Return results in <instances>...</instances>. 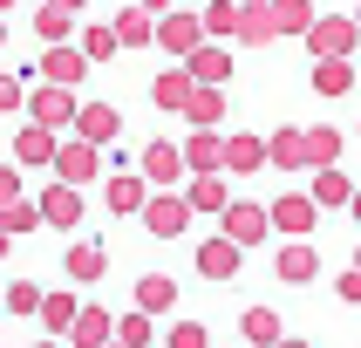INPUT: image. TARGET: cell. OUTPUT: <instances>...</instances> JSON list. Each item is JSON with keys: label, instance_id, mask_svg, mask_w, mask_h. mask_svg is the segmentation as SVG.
<instances>
[{"label": "cell", "instance_id": "obj_1", "mask_svg": "<svg viewBox=\"0 0 361 348\" xmlns=\"http://www.w3.org/2000/svg\"><path fill=\"white\" fill-rule=\"evenodd\" d=\"M184 225H191V198L171 191V184H157V191L143 198V232H150V239H178Z\"/></svg>", "mask_w": 361, "mask_h": 348}, {"label": "cell", "instance_id": "obj_7", "mask_svg": "<svg viewBox=\"0 0 361 348\" xmlns=\"http://www.w3.org/2000/svg\"><path fill=\"white\" fill-rule=\"evenodd\" d=\"M355 41H361V28L341 20V14H327V20L314 14V20H307V48H314V55H348Z\"/></svg>", "mask_w": 361, "mask_h": 348}, {"label": "cell", "instance_id": "obj_6", "mask_svg": "<svg viewBox=\"0 0 361 348\" xmlns=\"http://www.w3.org/2000/svg\"><path fill=\"white\" fill-rule=\"evenodd\" d=\"M204 41V14H178V7H164L157 14V48H171V55H191V48H198Z\"/></svg>", "mask_w": 361, "mask_h": 348}, {"label": "cell", "instance_id": "obj_49", "mask_svg": "<svg viewBox=\"0 0 361 348\" xmlns=\"http://www.w3.org/2000/svg\"><path fill=\"white\" fill-rule=\"evenodd\" d=\"M0 14H14V0H0Z\"/></svg>", "mask_w": 361, "mask_h": 348}, {"label": "cell", "instance_id": "obj_10", "mask_svg": "<svg viewBox=\"0 0 361 348\" xmlns=\"http://www.w3.org/2000/svg\"><path fill=\"white\" fill-rule=\"evenodd\" d=\"M184 171H225V137L212 123H191V143H184Z\"/></svg>", "mask_w": 361, "mask_h": 348}, {"label": "cell", "instance_id": "obj_45", "mask_svg": "<svg viewBox=\"0 0 361 348\" xmlns=\"http://www.w3.org/2000/svg\"><path fill=\"white\" fill-rule=\"evenodd\" d=\"M7 239H14V232H7V225H0V260H7Z\"/></svg>", "mask_w": 361, "mask_h": 348}, {"label": "cell", "instance_id": "obj_12", "mask_svg": "<svg viewBox=\"0 0 361 348\" xmlns=\"http://www.w3.org/2000/svg\"><path fill=\"white\" fill-rule=\"evenodd\" d=\"M273 35H280V28H273V7H266V0H239V28H232V41H245V48H266Z\"/></svg>", "mask_w": 361, "mask_h": 348}, {"label": "cell", "instance_id": "obj_4", "mask_svg": "<svg viewBox=\"0 0 361 348\" xmlns=\"http://www.w3.org/2000/svg\"><path fill=\"white\" fill-rule=\"evenodd\" d=\"M27 109H35V123H48V130H68V123H75V89H68V82H41L35 96H27Z\"/></svg>", "mask_w": 361, "mask_h": 348}, {"label": "cell", "instance_id": "obj_17", "mask_svg": "<svg viewBox=\"0 0 361 348\" xmlns=\"http://www.w3.org/2000/svg\"><path fill=\"white\" fill-rule=\"evenodd\" d=\"M75 130H82V137H89V143H116L123 116H116V109H109V102H82V109H75Z\"/></svg>", "mask_w": 361, "mask_h": 348}, {"label": "cell", "instance_id": "obj_11", "mask_svg": "<svg viewBox=\"0 0 361 348\" xmlns=\"http://www.w3.org/2000/svg\"><path fill=\"white\" fill-rule=\"evenodd\" d=\"M239 253H245V246L232 239V232H219V239L198 246V273H204V280H232V273H239Z\"/></svg>", "mask_w": 361, "mask_h": 348}, {"label": "cell", "instance_id": "obj_35", "mask_svg": "<svg viewBox=\"0 0 361 348\" xmlns=\"http://www.w3.org/2000/svg\"><path fill=\"white\" fill-rule=\"evenodd\" d=\"M334 157H341V130L314 123V130H307V164H334Z\"/></svg>", "mask_w": 361, "mask_h": 348}, {"label": "cell", "instance_id": "obj_51", "mask_svg": "<svg viewBox=\"0 0 361 348\" xmlns=\"http://www.w3.org/2000/svg\"><path fill=\"white\" fill-rule=\"evenodd\" d=\"M355 28H361V14H355Z\"/></svg>", "mask_w": 361, "mask_h": 348}, {"label": "cell", "instance_id": "obj_31", "mask_svg": "<svg viewBox=\"0 0 361 348\" xmlns=\"http://www.w3.org/2000/svg\"><path fill=\"white\" fill-rule=\"evenodd\" d=\"M239 335H245V342H280V314H273V307H245V314H239Z\"/></svg>", "mask_w": 361, "mask_h": 348}, {"label": "cell", "instance_id": "obj_21", "mask_svg": "<svg viewBox=\"0 0 361 348\" xmlns=\"http://www.w3.org/2000/svg\"><path fill=\"white\" fill-rule=\"evenodd\" d=\"M273 273H280L286 287H307L314 273H321V260H314V246H300V239H293V246H280V266H273Z\"/></svg>", "mask_w": 361, "mask_h": 348}, {"label": "cell", "instance_id": "obj_34", "mask_svg": "<svg viewBox=\"0 0 361 348\" xmlns=\"http://www.w3.org/2000/svg\"><path fill=\"white\" fill-rule=\"evenodd\" d=\"M0 225L20 239V232H35V225H41V205L35 198H7V205H0Z\"/></svg>", "mask_w": 361, "mask_h": 348}, {"label": "cell", "instance_id": "obj_24", "mask_svg": "<svg viewBox=\"0 0 361 348\" xmlns=\"http://www.w3.org/2000/svg\"><path fill=\"white\" fill-rule=\"evenodd\" d=\"M184 68H191V82H232V55H225V48H191V55H184Z\"/></svg>", "mask_w": 361, "mask_h": 348}, {"label": "cell", "instance_id": "obj_28", "mask_svg": "<svg viewBox=\"0 0 361 348\" xmlns=\"http://www.w3.org/2000/svg\"><path fill=\"white\" fill-rule=\"evenodd\" d=\"M184 198H191V212H225V178L219 171H191V191Z\"/></svg>", "mask_w": 361, "mask_h": 348}, {"label": "cell", "instance_id": "obj_8", "mask_svg": "<svg viewBox=\"0 0 361 348\" xmlns=\"http://www.w3.org/2000/svg\"><path fill=\"white\" fill-rule=\"evenodd\" d=\"M266 212H273V225H280V232H293V239H307V232H314V219H321L314 191H286V198L266 205Z\"/></svg>", "mask_w": 361, "mask_h": 348}, {"label": "cell", "instance_id": "obj_41", "mask_svg": "<svg viewBox=\"0 0 361 348\" xmlns=\"http://www.w3.org/2000/svg\"><path fill=\"white\" fill-rule=\"evenodd\" d=\"M212 335H204V321H178L171 328V348H204Z\"/></svg>", "mask_w": 361, "mask_h": 348}, {"label": "cell", "instance_id": "obj_13", "mask_svg": "<svg viewBox=\"0 0 361 348\" xmlns=\"http://www.w3.org/2000/svg\"><path fill=\"white\" fill-rule=\"evenodd\" d=\"M82 76H89V55H82V48H61V41H48V55H41V82H68V89H75Z\"/></svg>", "mask_w": 361, "mask_h": 348}, {"label": "cell", "instance_id": "obj_23", "mask_svg": "<svg viewBox=\"0 0 361 348\" xmlns=\"http://www.w3.org/2000/svg\"><path fill=\"white\" fill-rule=\"evenodd\" d=\"M137 307L143 314H171V307H178V280H171V273H143L137 280Z\"/></svg>", "mask_w": 361, "mask_h": 348}, {"label": "cell", "instance_id": "obj_38", "mask_svg": "<svg viewBox=\"0 0 361 348\" xmlns=\"http://www.w3.org/2000/svg\"><path fill=\"white\" fill-rule=\"evenodd\" d=\"M239 28V0H212L204 7V35H232Z\"/></svg>", "mask_w": 361, "mask_h": 348}, {"label": "cell", "instance_id": "obj_3", "mask_svg": "<svg viewBox=\"0 0 361 348\" xmlns=\"http://www.w3.org/2000/svg\"><path fill=\"white\" fill-rule=\"evenodd\" d=\"M35 205H41V225H55V232H75L82 225V184H68V178H55Z\"/></svg>", "mask_w": 361, "mask_h": 348}, {"label": "cell", "instance_id": "obj_26", "mask_svg": "<svg viewBox=\"0 0 361 348\" xmlns=\"http://www.w3.org/2000/svg\"><path fill=\"white\" fill-rule=\"evenodd\" d=\"M150 102H157V109H184V102H191V68H164V76L150 82Z\"/></svg>", "mask_w": 361, "mask_h": 348}, {"label": "cell", "instance_id": "obj_40", "mask_svg": "<svg viewBox=\"0 0 361 348\" xmlns=\"http://www.w3.org/2000/svg\"><path fill=\"white\" fill-rule=\"evenodd\" d=\"M14 109H27V89L20 76H0V116H14Z\"/></svg>", "mask_w": 361, "mask_h": 348}, {"label": "cell", "instance_id": "obj_19", "mask_svg": "<svg viewBox=\"0 0 361 348\" xmlns=\"http://www.w3.org/2000/svg\"><path fill=\"white\" fill-rule=\"evenodd\" d=\"M266 164H280V171H307V130H273V137H266Z\"/></svg>", "mask_w": 361, "mask_h": 348}, {"label": "cell", "instance_id": "obj_52", "mask_svg": "<svg viewBox=\"0 0 361 348\" xmlns=\"http://www.w3.org/2000/svg\"><path fill=\"white\" fill-rule=\"evenodd\" d=\"M0 294H7V287H0Z\"/></svg>", "mask_w": 361, "mask_h": 348}, {"label": "cell", "instance_id": "obj_27", "mask_svg": "<svg viewBox=\"0 0 361 348\" xmlns=\"http://www.w3.org/2000/svg\"><path fill=\"white\" fill-rule=\"evenodd\" d=\"M68 28H75V7H61V0H41L35 7V35L41 41H68Z\"/></svg>", "mask_w": 361, "mask_h": 348}, {"label": "cell", "instance_id": "obj_5", "mask_svg": "<svg viewBox=\"0 0 361 348\" xmlns=\"http://www.w3.org/2000/svg\"><path fill=\"white\" fill-rule=\"evenodd\" d=\"M225 232H232V239L239 246H259L266 232H273V212H266V205H252V198H225Z\"/></svg>", "mask_w": 361, "mask_h": 348}, {"label": "cell", "instance_id": "obj_46", "mask_svg": "<svg viewBox=\"0 0 361 348\" xmlns=\"http://www.w3.org/2000/svg\"><path fill=\"white\" fill-rule=\"evenodd\" d=\"M0 48H7V14H0Z\"/></svg>", "mask_w": 361, "mask_h": 348}, {"label": "cell", "instance_id": "obj_39", "mask_svg": "<svg viewBox=\"0 0 361 348\" xmlns=\"http://www.w3.org/2000/svg\"><path fill=\"white\" fill-rule=\"evenodd\" d=\"M116 342H130V348H143V342H150V314H143V307L116 321Z\"/></svg>", "mask_w": 361, "mask_h": 348}, {"label": "cell", "instance_id": "obj_30", "mask_svg": "<svg viewBox=\"0 0 361 348\" xmlns=\"http://www.w3.org/2000/svg\"><path fill=\"white\" fill-rule=\"evenodd\" d=\"M75 294H41V328H48V335H68V328H75Z\"/></svg>", "mask_w": 361, "mask_h": 348}, {"label": "cell", "instance_id": "obj_22", "mask_svg": "<svg viewBox=\"0 0 361 348\" xmlns=\"http://www.w3.org/2000/svg\"><path fill=\"white\" fill-rule=\"evenodd\" d=\"M14 164H55V130L48 123H27L14 137Z\"/></svg>", "mask_w": 361, "mask_h": 348}, {"label": "cell", "instance_id": "obj_14", "mask_svg": "<svg viewBox=\"0 0 361 348\" xmlns=\"http://www.w3.org/2000/svg\"><path fill=\"white\" fill-rule=\"evenodd\" d=\"M109 28H116V41H123V48H150V41H157V14H150L143 0H137V7H123Z\"/></svg>", "mask_w": 361, "mask_h": 348}, {"label": "cell", "instance_id": "obj_15", "mask_svg": "<svg viewBox=\"0 0 361 348\" xmlns=\"http://www.w3.org/2000/svg\"><path fill=\"white\" fill-rule=\"evenodd\" d=\"M143 178L150 184H178L184 178V150L178 143H143Z\"/></svg>", "mask_w": 361, "mask_h": 348}, {"label": "cell", "instance_id": "obj_32", "mask_svg": "<svg viewBox=\"0 0 361 348\" xmlns=\"http://www.w3.org/2000/svg\"><path fill=\"white\" fill-rule=\"evenodd\" d=\"M348 198H355V184H348L334 164H321V178H314V205L327 212V205H348Z\"/></svg>", "mask_w": 361, "mask_h": 348}, {"label": "cell", "instance_id": "obj_42", "mask_svg": "<svg viewBox=\"0 0 361 348\" xmlns=\"http://www.w3.org/2000/svg\"><path fill=\"white\" fill-rule=\"evenodd\" d=\"M20 198V164H0V205Z\"/></svg>", "mask_w": 361, "mask_h": 348}, {"label": "cell", "instance_id": "obj_16", "mask_svg": "<svg viewBox=\"0 0 361 348\" xmlns=\"http://www.w3.org/2000/svg\"><path fill=\"white\" fill-rule=\"evenodd\" d=\"M178 116L212 123V130H219V116H225V82H191V102H184Z\"/></svg>", "mask_w": 361, "mask_h": 348}, {"label": "cell", "instance_id": "obj_47", "mask_svg": "<svg viewBox=\"0 0 361 348\" xmlns=\"http://www.w3.org/2000/svg\"><path fill=\"white\" fill-rule=\"evenodd\" d=\"M61 7H75V14H82V7H89V0H61Z\"/></svg>", "mask_w": 361, "mask_h": 348}, {"label": "cell", "instance_id": "obj_36", "mask_svg": "<svg viewBox=\"0 0 361 348\" xmlns=\"http://www.w3.org/2000/svg\"><path fill=\"white\" fill-rule=\"evenodd\" d=\"M82 55H89V61H116L123 55L116 28H82Z\"/></svg>", "mask_w": 361, "mask_h": 348}, {"label": "cell", "instance_id": "obj_50", "mask_svg": "<svg viewBox=\"0 0 361 348\" xmlns=\"http://www.w3.org/2000/svg\"><path fill=\"white\" fill-rule=\"evenodd\" d=\"M355 266H361V253H355Z\"/></svg>", "mask_w": 361, "mask_h": 348}, {"label": "cell", "instance_id": "obj_43", "mask_svg": "<svg viewBox=\"0 0 361 348\" xmlns=\"http://www.w3.org/2000/svg\"><path fill=\"white\" fill-rule=\"evenodd\" d=\"M334 294H341V301H361V266H348L341 280H334Z\"/></svg>", "mask_w": 361, "mask_h": 348}, {"label": "cell", "instance_id": "obj_44", "mask_svg": "<svg viewBox=\"0 0 361 348\" xmlns=\"http://www.w3.org/2000/svg\"><path fill=\"white\" fill-rule=\"evenodd\" d=\"M143 7H150V14H164V7H178V0H143Z\"/></svg>", "mask_w": 361, "mask_h": 348}, {"label": "cell", "instance_id": "obj_2", "mask_svg": "<svg viewBox=\"0 0 361 348\" xmlns=\"http://www.w3.org/2000/svg\"><path fill=\"white\" fill-rule=\"evenodd\" d=\"M55 178H68V184H96L102 178V143H89L75 130L68 143H55Z\"/></svg>", "mask_w": 361, "mask_h": 348}, {"label": "cell", "instance_id": "obj_37", "mask_svg": "<svg viewBox=\"0 0 361 348\" xmlns=\"http://www.w3.org/2000/svg\"><path fill=\"white\" fill-rule=\"evenodd\" d=\"M0 307H7V314H41V287L35 280H14L7 294H0Z\"/></svg>", "mask_w": 361, "mask_h": 348}, {"label": "cell", "instance_id": "obj_48", "mask_svg": "<svg viewBox=\"0 0 361 348\" xmlns=\"http://www.w3.org/2000/svg\"><path fill=\"white\" fill-rule=\"evenodd\" d=\"M348 205H355V219H361V191H355V198H348Z\"/></svg>", "mask_w": 361, "mask_h": 348}, {"label": "cell", "instance_id": "obj_29", "mask_svg": "<svg viewBox=\"0 0 361 348\" xmlns=\"http://www.w3.org/2000/svg\"><path fill=\"white\" fill-rule=\"evenodd\" d=\"M266 164V137H225V171H259Z\"/></svg>", "mask_w": 361, "mask_h": 348}, {"label": "cell", "instance_id": "obj_9", "mask_svg": "<svg viewBox=\"0 0 361 348\" xmlns=\"http://www.w3.org/2000/svg\"><path fill=\"white\" fill-rule=\"evenodd\" d=\"M143 198H150V178H143V171H116V178L102 184V205H109L116 219H130V212H143Z\"/></svg>", "mask_w": 361, "mask_h": 348}, {"label": "cell", "instance_id": "obj_25", "mask_svg": "<svg viewBox=\"0 0 361 348\" xmlns=\"http://www.w3.org/2000/svg\"><path fill=\"white\" fill-rule=\"evenodd\" d=\"M314 89H321V96H348V89H355L348 55H321V61H314Z\"/></svg>", "mask_w": 361, "mask_h": 348}, {"label": "cell", "instance_id": "obj_33", "mask_svg": "<svg viewBox=\"0 0 361 348\" xmlns=\"http://www.w3.org/2000/svg\"><path fill=\"white\" fill-rule=\"evenodd\" d=\"M266 7H273V28H280V35H307V20H314L307 0H266Z\"/></svg>", "mask_w": 361, "mask_h": 348}, {"label": "cell", "instance_id": "obj_18", "mask_svg": "<svg viewBox=\"0 0 361 348\" xmlns=\"http://www.w3.org/2000/svg\"><path fill=\"white\" fill-rule=\"evenodd\" d=\"M61 266H68V280H75V287H96L102 273H109V253L89 239V246H68V260H61Z\"/></svg>", "mask_w": 361, "mask_h": 348}, {"label": "cell", "instance_id": "obj_20", "mask_svg": "<svg viewBox=\"0 0 361 348\" xmlns=\"http://www.w3.org/2000/svg\"><path fill=\"white\" fill-rule=\"evenodd\" d=\"M68 342H82V348L116 342V314H102V307H75V328H68Z\"/></svg>", "mask_w": 361, "mask_h": 348}]
</instances>
